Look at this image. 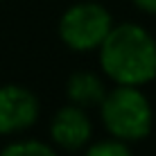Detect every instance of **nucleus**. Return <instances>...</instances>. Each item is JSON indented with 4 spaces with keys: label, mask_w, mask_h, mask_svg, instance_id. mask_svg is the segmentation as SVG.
I'll use <instances>...</instances> for the list:
<instances>
[{
    "label": "nucleus",
    "mask_w": 156,
    "mask_h": 156,
    "mask_svg": "<svg viewBox=\"0 0 156 156\" xmlns=\"http://www.w3.org/2000/svg\"><path fill=\"white\" fill-rule=\"evenodd\" d=\"M0 156H57L55 147H50L43 140H34V138H25V140H14L5 145Z\"/></svg>",
    "instance_id": "obj_7"
},
{
    "label": "nucleus",
    "mask_w": 156,
    "mask_h": 156,
    "mask_svg": "<svg viewBox=\"0 0 156 156\" xmlns=\"http://www.w3.org/2000/svg\"><path fill=\"white\" fill-rule=\"evenodd\" d=\"M0 2H2V0H0Z\"/></svg>",
    "instance_id": "obj_10"
},
{
    "label": "nucleus",
    "mask_w": 156,
    "mask_h": 156,
    "mask_svg": "<svg viewBox=\"0 0 156 156\" xmlns=\"http://www.w3.org/2000/svg\"><path fill=\"white\" fill-rule=\"evenodd\" d=\"M86 156H133L129 145L120 138H109V140H100L90 145L86 149Z\"/></svg>",
    "instance_id": "obj_8"
},
{
    "label": "nucleus",
    "mask_w": 156,
    "mask_h": 156,
    "mask_svg": "<svg viewBox=\"0 0 156 156\" xmlns=\"http://www.w3.org/2000/svg\"><path fill=\"white\" fill-rule=\"evenodd\" d=\"M131 2L145 14H156V0H131Z\"/></svg>",
    "instance_id": "obj_9"
},
{
    "label": "nucleus",
    "mask_w": 156,
    "mask_h": 156,
    "mask_svg": "<svg viewBox=\"0 0 156 156\" xmlns=\"http://www.w3.org/2000/svg\"><path fill=\"white\" fill-rule=\"evenodd\" d=\"M100 115L106 131L125 143H136L149 136L154 111L138 86H120L106 90L100 104Z\"/></svg>",
    "instance_id": "obj_2"
},
{
    "label": "nucleus",
    "mask_w": 156,
    "mask_h": 156,
    "mask_svg": "<svg viewBox=\"0 0 156 156\" xmlns=\"http://www.w3.org/2000/svg\"><path fill=\"white\" fill-rule=\"evenodd\" d=\"M39 100L30 88L18 84L0 86V136H14L39 120Z\"/></svg>",
    "instance_id": "obj_4"
},
{
    "label": "nucleus",
    "mask_w": 156,
    "mask_h": 156,
    "mask_svg": "<svg viewBox=\"0 0 156 156\" xmlns=\"http://www.w3.org/2000/svg\"><path fill=\"white\" fill-rule=\"evenodd\" d=\"M113 27L109 9L100 2H77L59 18V36L70 50L88 52L100 48Z\"/></svg>",
    "instance_id": "obj_3"
},
{
    "label": "nucleus",
    "mask_w": 156,
    "mask_h": 156,
    "mask_svg": "<svg viewBox=\"0 0 156 156\" xmlns=\"http://www.w3.org/2000/svg\"><path fill=\"white\" fill-rule=\"evenodd\" d=\"M66 95L70 100V104L82 106V109H93V106L102 104V100L106 95V86L100 75L90 70H77L70 75V79L66 84Z\"/></svg>",
    "instance_id": "obj_6"
},
{
    "label": "nucleus",
    "mask_w": 156,
    "mask_h": 156,
    "mask_svg": "<svg viewBox=\"0 0 156 156\" xmlns=\"http://www.w3.org/2000/svg\"><path fill=\"white\" fill-rule=\"evenodd\" d=\"M100 66L120 86H145L156 79V41L136 23L113 25L100 45Z\"/></svg>",
    "instance_id": "obj_1"
},
{
    "label": "nucleus",
    "mask_w": 156,
    "mask_h": 156,
    "mask_svg": "<svg viewBox=\"0 0 156 156\" xmlns=\"http://www.w3.org/2000/svg\"><path fill=\"white\" fill-rule=\"evenodd\" d=\"M90 133H93V125H90V118L86 113V109L82 106H61L55 113L50 122V138L57 147L63 149H82L86 143L90 140Z\"/></svg>",
    "instance_id": "obj_5"
}]
</instances>
